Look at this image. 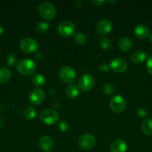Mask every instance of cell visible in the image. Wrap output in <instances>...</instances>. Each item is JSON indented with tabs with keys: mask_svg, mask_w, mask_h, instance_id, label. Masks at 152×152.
Here are the masks:
<instances>
[{
	"mask_svg": "<svg viewBox=\"0 0 152 152\" xmlns=\"http://www.w3.org/2000/svg\"><path fill=\"white\" fill-rule=\"evenodd\" d=\"M16 70L23 75H31L36 71V63L32 59L25 58L19 61L16 65Z\"/></svg>",
	"mask_w": 152,
	"mask_h": 152,
	"instance_id": "cell-1",
	"label": "cell"
},
{
	"mask_svg": "<svg viewBox=\"0 0 152 152\" xmlns=\"http://www.w3.org/2000/svg\"><path fill=\"white\" fill-rule=\"evenodd\" d=\"M38 11L40 16L47 20L52 19L56 15V8L52 3L48 1H43L40 4Z\"/></svg>",
	"mask_w": 152,
	"mask_h": 152,
	"instance_id": "cell-2",
	"label": "cell"
},
{
	"mask_svg": "<svg viewBox=\"0 0 152 152\" xmlns=\"http://www.w3.org/2000/svg\"><path fill=\"white\" fill-rule=\"evenodd\" d=\"M40 119L45 124L53 125L58 123L59 120V114L55 110L46 108L40 112Z\"/></svg>",
	"mask_w": 152,
	"mask_h": 152,
	"instance_id": "cell-3",
	"label": "cell"
},
{
	"mask_svg": "<svg viewBox=\"0 0 152 152\" xmlns=\"http://www.w3.org/2000/svg\"><path fill=\"white\" fill-rule=\"evenodd\" d=\"M75 25L70 21H63L58 27V32L62 37H69L75 33Z\"/></svg>",
	"mask_w": 152,
	"mask_h": 152,
	"instance_id": "cell-4",
	"label": "cell"
},
{
	"mask_svg": "<svg viewBox=\"0 0 152 152\" xmlns=\"http://www.w3.org/2000/svg\"><path fill=\"white\" fill-rule=\"evenodd\" d=\"M110 107L114 112L120 113L126 107V101L121 95H114L110 100Z\"/></svg>",
	"mask_w": 152,
	"mask_h": 152,
	"instance_id": "cell-5",
	"label": "cell"
},
{
	"mask_svg": "<svg viewBox=\"0 0 152 152\" xmlns=\"http://www.w3.org/2000/svg\"><path fill=\"white\" fill-rule=\"evenodd\" d=\"M19 47L22 51L26 53H31L35 52L38 48V43L37 40L33 38H25L21 41Z\"/></svg>",
	"mask_w": 152,
	"mask_h": 152,
	"instance_id": "cell-6",
	"label": "cell"
},
{
	"mask_svg": "<svg viewBox=\"0 0 152 152\" xmlns=\"http://www.w3.org/2000/svg\"><path fill=\"white\" fill-rule=\"evenodd\" d=\"M95 85V79L90 74H83L78 80V87L83 91H88L93 88Z\"/></svg>",
	"mask_w": 152,
	"mask_h": 152,
	"instance_id": "cell-7",
	"label": "cell"
},
{
	"mask_svg": "<svg viewBox=\"0 0 152 152\" xmlns=\"http://www.w3.org/2000/svg\"><path fill=\"white\" fill-rule=\"evenodd\" d=\"M96 142L95 137L90 134H86L80 137L78 140V145L82 149L89 150L93 148Z\"/></svg>",
	"mask_w": 152,
	"mask_h": 152,
	"instance_id": "cell-8",
	"label": "cell"
},
{
	"mask_svg": "<svg viewBox=\"0 0 152 152\" xmlns=\"http://www.w3.org/2000/svg\"><path fill=\"white\" fill-rule=\"evenodd\" d=\"M59 76L61 80L65 83H72L76 77V74L73 68L69 66H63L60 70Z\"/></svg>",
	"mask_w": 152,
	"mask_h": 152,
	"instance_id": "cell-9",
	"label": "cell"
},
{
	"mask_svg": "<svg viewBox=\"0 0 152 152\" xmlns=\"http://www.w3.org/2000/svg\"><path fill=\"white\" fill-rule=\"evenodd\" d=\"M109 65H110V68L116 73L125 72L128 69V63L123 58H114L110 61Z\"/></svg>",
	"mask_w": 152,
	"mask_h": 152,
	"instance_id": "cell-10",
	"label": "cell"
},
{
	"mask_svg": "<svg viewBox=\"0 0 152 152\" xmlns=\"http://www.w3.org/2000/svg\"><path fill=\"white\" fill-rule=\"evenodd\" d=\"M113 28L112 22L108 19H102L97 23L95 30L97 33L101 36H104L108 34Z\"/></svg>",
	"mask_w": 152,
	"mask_h": 152,
	"instance_id": "cell-11",
	"label": "cell"
},
{
	"mask_svg": "<svg viewBox=\"0 0 152 152\" xmlns=\"http://www.w3.org/2000/svg\"><path fill=\"white\" fill-rule=\"evenodd\" d=\"M45 99V93L42 89L36 88L34 89L30 93L29 100L33 105H39L42 103Z\"/></svg>",
	"mask_w": 152,
	"mask_h": 152,
	"instance_id": "cell-12",
	"label": "cell"
},
{
	"mask_svg": "<svg viewBox=\"0 0 152 152\" xmlns=\"http://www.w3.org/2000/svg\"><path fill=\"white\" fill-rule=\"evenodd\" d=\"M40 148L45 152H50L54 148V140L48 136H43L39 140Z\"/></svg>",
	"mask_w": 152,
	"mask_h": 152,
	"instance_id": "cell-13",
	"label": "cell"
},
{
	"mask_svg": "<svg viewBox=\"0 0 152 152\" xmlns=\"http://www.w3.org/2000/svg\"><path fill=\"white\" fill-rule=\"evenodd\" d=\"M134 34L137 38L141 39L148 38L150 36L149 29L147 26L143 24H138L137 25H136L134 28Z\"/></svg>",
	"mask_w": 152,
	"mask_h": 152,
	"instance_id": "cell-14",
	"label": "cell"
},
{
	"mask_svg": "<svg viewBox=\"0 0 152 152\" xmlns=\"http://www.w3.org/2000/svg\"><path fill=\"white\" fill-rule=\"evenodd\" d=\"M127 144L123 140H116L110 145V151L111 152H125L127 151Z\"/></svg>",
	"mask_w": 152,
	"mask_h": 152,
	"instance_id": "cell-15",
	"label": "cell"
},
{
	"mask_svg": "<svg viewBox=\"0 0 152 152\" xmlns=\"http://www.w3.org/2000/svg\"><path fill=\"white\" fill-rule=\"evenodd\" d=\"M133 46V42L130 37H123L119 39V48L121 50L124 52H128L131 50Z\"/></svg>",
	"mask_w": 152,
	"mask_h": 152,
	"instance_id": "cell-16",
	"label": "cell"
},
{
	"mask_svg": "<svg viewBox=\"0 0 152 152\" xmlns=\"http://www.w3.org/2000/svg\"><path fill=\"white\" fill-rule=\"evenodd\" d=\"M147 59V53L142 50H137L131 54V61L134 63L140 64Z\"/></svg>",
	"mask_w": 152,
	"mask_h": 152,
	"instance_id": "cell-17",
	"label": "cell"
},
{
	"mask_svg": "<svg viewBox=\"0 0 152 152\" xmlns=\"http://www.w3.org/2000/svg\"><path fill=\"white\" fill-rule=\"evenodd\" d=\"M66 94L68 97L72 98V99L77 97L79 94L78 87L74 84L69 85L66 88Z\"/></svg>",
	"mask_w": 152,
	"mask_h": 152,
	"instance_id": "cell-18",
	"label": "cell"
},
{
	"mask_svg": "<svg viewBox=\"0 0 152 152\" xmlns=\"http://www.w3.org/2000/svg\"><path fill=\"white\" fill-rule=\"evenodd\" d=\"M142 130L145 135L152 134V119L148 118L144 120L142 124Z\"/></svg>",
	"mask_w": 152,
	"mask_h": 152,
	"instance_id": "cell-19",
	"label": "cell"
},
{
	"mask_svg": "<svg viewBox=\"0 0 152 152\" xmlns=\"http://www.w3.org/2000/svg\"><path fill=\"white\" fill-rule=\"evenodd\" d=\"M11 72L7 68H0V84L6 83L10 80Z\"/></svg>",
	"mask_w": 152,
	"mask_h": 152,
	"instance_id": "cell-20",
	"label": "cell"
},
{
	"mask_svg": "<svg viewBox=\"0 0 152 152\" xmlns=\"http://www.w3.org/2000/svg\"><path fill=\"white\" fill-rule=\"evenodd\" d=\"M32 83L37 87H42L46 83V79L42 74H35L31 79Z\"/></svg>",
	"mask_w": 152,
	"mask_h": 152,
	"instance_id": "cell-21",
	"label": "cell"
},
{
	"mask_svg": "<svg viewBox=\"0 0 152 152\" xmlns=\"http://www.w3.org/2000/svg\"><path fill=\"white\" fill-rule=\"evenodd\" d=\"M36 110L32 106H28L24 111V117L28 120H32L36 117Z\"/></svg>",
	"mask_w": 152,
	"mask_h": 152,
	"instance_id": "cell-22",
	"label": "cell"
},
{
	"mask_svg": "<svg viewBox=\"0 0 152 152\" xmlns=\"http://www.w3.org/2000/svg\"><path fill=\"white\" fill-rule=\"evenodd\" d=\"M99 45L101 48L104 50H110L113 46L112 41L109 38L107 37H103L99 40Z\"/></svg>",
	"mask_w": 152,
	"mask_h": 152,
	"instance_id": "cell-23",
	"label": "cell"
},
{
	"mask_svg": "<svg viewBox=\"0 0 152 152\" xmlns=\"http://www.w3.org/2000/svg\"><path fill=\"white\" fill-rule=\"evenodd\" d=\"M49 28V23L47 22H40L37 24L35 27L36 31L38 33H45L46 31H47V30Z\"/></svg>",
	"mask_w": 152,
	"mask_h": 152,
	"instance_id": "cell-24",
	"label": "cell"
},
{
	"mask_svg": "<svg viewBox=\"0 0 152 152\" xmlns=\"http://www.w3.org/2000/svg\"><path fill=\"white\" fill-rule=\"evenodd\" d=\"M74 39L75 41V42L77 43V44L83 45L86 42V36L83 33L78 32L75 34Z\"/></svg>",
	"mask_w": 152,
	"mask_h": 152,
	"instance_id": "cell-25",
	"label": "cell"
},
{
	"mask_svg": "<svg viewBox=\"0 0 152 152\" xmlns=\"http://www.w3.org/2000/svg\"><path fill=\"white\" fill-rule=\"evenodd\" d=\"M103 90H104V94H106L107 95H113L115 92V86H113L112 83H106L104 86L103 88Z\"/></svg>",
	"mask_w": 152,
	"mask_h": 152,
	"instance_id": "cell-26",
	"label": "cell"
},
{
	"mask_svg": "<svg viewBox=\"0 0 152 152\" xmlns=\"http://www.w3.org/2000/svg\"><path fill=\"white\" fill-rule=\"evenodd\" d=\"M16 59H17V57L14 53H9L6 58V62L8 66H13L16 63Z\"/></svg>",
	"mask_w": 152,
	"mask_h": 152,
	"instance_id": "cell-27",
	"label": "cell"
},
{
	"mask_svg": "<svg viewBox=\"0 0 152 152\" xmlns=\"http://www.w3.org/2000/svg\"><path fill=\"white\" fill-rule=\"evenodd\" d=\"M58 128L62 132H66L69 129V124L66 121H61L58 123Z\"/></svg>",
	"mask_w": 152,
	"mask_h": 152,
	"instance_id": "cell-28",
	"label": "cell"
},
{
	"mask_svg": "<svg viewBox=\"0 0 152 152\" xmlns=\"http://www.w3.org/2000/svg\"><path fill=\"white\" fill-rule=\"evenodd\" d=\"M137 114L141 118H145L148 115V111L145 108L141 107V108H139L137 109Z\"/></svg>",
	"mask_w": 152,
	"mask_h": 152,
	"instance_id": "cell-29",
	"label": "cell"
},
{
	"mask_svg": "<svg viewBox=\"0 0 152 152\" xmlns=\"http://www.w3.org/2000/svg\"><path fill=\"white\" fill-rule=\"evenodd\" d=\"M110 65H107V63H102L99 65L98 67V69L101 71V73H107L108 72L109 70H110Z\"/></svg>",
	"mask_w": 152,
	"mask_h": 152,
	"instance_id": "cell-30",
	"label": "cell"
},
{
	"mask_svg": "<svg viewBox=\"0 0 152 152\" xmlns=\"http://www.w3.org/2000/svg\"><path fill=\"white\" fill-rule=\"evenodd\" d=\"M146 69L151 74H152V56L148 59L146 62Z\"/></svg>",
	"mask_w": 152,
	"mask_h": 152,
	"instance_id": "cell-31",
	"label": "cell"
},
{
	"mask_svg": "<svg viewBox=\"0 0 152 152\" xmlns=\"http://www.w3.org/2000/svg\"><path fill=\"white\" fill-rule=\"evenodd\" d=\"M91 2L93 4L96 6H101L105 3V1H102V0H95V1H91Z\"/></svg>",
	"mask_w": 152,
	"mask_h": 152,
	"instance_id": "cell-32",
	"label": "cell"
},
{
	"mask_svg": "<svg viewBox=\"0 0 152 152\" xmlns=\"http://www.w3.org/2000/svg\"><path fill=\"white\" fill-rule=\"evenodd\" d=\"M35 57L37 58V59H38V60H40V59H42L43 58V53H41V52H37L35 54Z\"/></svg>",
	"mask_w": 152,
	"mask_h": 152,
	"instance_id": "cell-33",
	"label": "cell"
},
{
	"mask_svg": "<svg viewBox=\"0 0 152 152\" xmlns=\"http://www.w3.org/2000/svg\"><path fill=\"white\" fill-rule=\"evenodd\" d=\"M3 33H4V29H3L2 27L0 26V35H1Z\"/></svg>",
	"mask_w": 152,
	"mask_h": 152,
	"instance_id": "cell-34",
	"label": "cell"
},
{
	"mask_svg": "<svg viewBox=\"0 0 152 152\" xmlns=\"http://www.w3.org/2000/svg\"><path fill=\"white\" fill-rule=\"evenodd\" d=\"M148 38H149V41H150L151 42H152V34H151L150 36H149V37H148Z\"/></svg>",
	"mask_w": 152,
	"mask_h": 152,
	"instance_id": "cell-35",
	"label": "cell"
}]
</instances>
